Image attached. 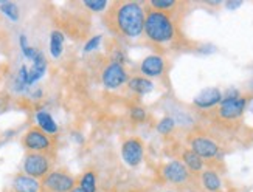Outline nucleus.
Here are the masks:
<instances>
[{"label":"nucleus","instance_id":"12","mask_svg":"<svg viewBox=\"0 0 253 192\" xmlns=\"http://www.w3.org/2000/svg\"><path fill=\"white\" fill-rule=\"evenodd\" d=\"M140 70H141L143 75L148 76V77L162 76L163 72H165V61H163L162 56L151 54V56H148V58H145L141 61Z\"/></svg>","mask_w":253,"mask_h":192},{"label":"nucleus","instance_id":"10","mask_svg":"<svg viewBox=\"0 0 253 192\" xmlns=\"http://www.w3.org/2000/svg\"><path fill=\"white\" fill-rule=\"evenodd\" d=\"M221 101H222L221 90L216 87H208V88H204L202 92L194 98L193 103L199 109H210V107L221 104Z\"/></svg>","mask_w":253,"mask_h":192},{"label":"nucleus","instance_id":"9","mask_svg":"<svg viewBox=\"0 0 253 192\" xmlns=\"http://www.w3.org/2000/svg\"><path fill=\"white\" fill-rule=\"evenodd\" d=\"M162 174L167 182L174 183V185H182L185 182H188V178H190V171L180 161H169L163 167Z\"/></svg>","mask_w":253,"mask_h":192},{"label":"nucleus","instance_id":"25","mask_svg":"<svg viewBox=\"0 0 253 192\" xmlns=\"http://www.w3.org/2000/svg\"><path fill=\"white\" fill-rule=\"evenodd\" d=\"M83 5L87 6L90 11H95V13H101V11H104L109 6L106 0H87V2H84Z\"/></svg>","mask_w":253,"mask_h":192},{"label":"nucleus","instance_id":"20","mask_svg":"<svg viewBox=\"0 0 253 192\" xmlns=\"http://www.w3.org/2000/svg\"><path fill=\"white\" fill-rule=\"evenodd\" d=\"M80 188L84 192H96V175H95V172H92V171L85 172L80 178Z\"/></svg>","mask_w":253,"mask_h":192},{"label":"nucleus","instance_id":"26","mask_svg":"<svg viewBox=\"0 0 253 192\" xmlns=\"http://www.w3.org/2000/svg\"><path fill=\"white\" fill-rule=\"evenodd\" d=\"M130 118L135 122H143L146 119V110L143 107H132L130 109Z\"/></svg>","mask_w":253,"mask_h":192},{"label":"nucleus","instance_id":"13","mask_svg":"<svg viewBox=\"0 0 253 192\" xmlns=\"http://www.w3.org/2000/svg\"><path fill=\"white\" fill-rule=\"evenodd\" d=\"M13 191L14 192H41V183L36 178L20 174V175H16V178L13 180Z\"/></svg>","mask_w":253,"mask_h":192},{"label":"nucleus","instance_id":"6","mask_svg":"<svg viewBox=\"0 0 253 192\" xmlns=\"http://www.w3.org/2000/svg\"><path fill=\"white\" fill-rule=\"evenodd\" d=\"M101 79H103V85L106 88L114 90V88L122 87L125 82H127V73H126V69L122 64L112 62L103 70Z\"/></svg>","mask_w":253,"mask_h":192},{"label":"nucleus","instance_id":"24","mask_svg":"<svg viewBox=\"0 0 253 192\" xmlns=\"http://www.w3.org/2000/svg\"><path fill=\"white\" fill-rule=\"evenodd\" d=\"M149 5L152 6V9H156V11H167V9H171V8H174L175 3L174 0H151L149 2Z\"/></svg>","mask_w":253,"mask_h":192},{"label":"nucleus","instance_id":"2","mask_svg":"<svg viewBox=\"0 0 253 192\" xmlns=\"http://www.w3.org/2000/svg\"><path fill=\"white\" fill-rule=\"evenodd\" d=\"M145 35L156 43H168L175 36L172 19L163 11L149 9L145 14Z\"/></svg>","mask_w":253,"mask_h":192},{"label":"nucleus","instance_id":"8","mask_svg":"<svg viewBox=\"0 0 253 192\" xmlns=\"http://www.w3.org/2000/svg\"><path fill=\"white\" fill-rule=\"evenodd\" d=\"M247 106V99L244 96L222 99L221 106H219V115L224 119H236L244 114Z\"/></svg>","mask_w":253,"mask_h":192},{"label":"nucleus","instance_id":"29","mask_svg":"<svg viewBox=\"0 0 253 192\" xmlns=\"http://www.w3.org/2000/svg\"><path fill=\"white\" fill-rule=\"evenodd\" d=\"M70 192H84V191H83V189H81L80 186H75V188H73V189H72Z\"/></svg>","mask_w":253,"mask_h":192},{"label":"nucleus","instance_id":"28","mask_svg":"<svg viewBox=\"0 0 253 192\" xmlns=\"http://www.w3.org/2000/svg\"><path fill=\"white\" fill-rule=\"evenodd\" d=\"M241 5H243V2H225V6H227L230 11H233V9L239 8Z\"/></svg>","mask_w":253,"mask_h":192},{"label":"nucleus","instance_id":"23","mask_svg":"<svg viewBox=\"0 0 253 192\" xmlns=\"http://www.w3.org/2000/svg\"><path fill=\"white\" fill-rule=\"evenodd\" d=\"M19 42H20V48H22V53H24V56L25 58H28L30 61H33L38 56V50L36 48H33V47H30L28 45V42H27V36L25 35H20V39H19Z\"/></svg>","mask_w":253,"mask_h":192},{"label":"nucleus","instance_id":"17","mask_svg":"<svg viewBox=\"0 0 253 192\" xmlns=\"http://www.w3.org/2000/svg\"><path fill=\"white\" fill-rule=\"evenodd\" d=\"M201 182L202 186L208 191V192H217L219 189L222 188V182H221V177H219L214 171H204L201 175Z\"/></svg>","mask_w":253,"mask_h":192},{"label":"nucleus","instance_id":"5","mask_svg":"<svg viewBox=\"0 0 253 192\" xmlns=\"http://www.w3.org/2000/svg\"><path fill=\"white\" fill-rule=\"evenodd\" d=\"M24 146L30 152H38V154H47L51 149V140L50 135L42 132L39 127L30 129L25 137H24Z\"/></svg>","mask_w":253,"mask_h":192},{"label":"nucleus","instance_id":"30","mask_svg":"<svg viewBox=\"0 0 253 192\" xmlns=\"http://www.w3.org/2000/svg\"><path fill=\"white\" fill-rule=\"evenodd\" d=\"M191 192H196V191H191Z\"/></svg>","mask_w":253,"mask_h":192},{"label":"nucleus","instance_id":"22","mask_svg":"<svg viewBox=\"0 0 253 192\" xmlns=\"http://www.w3.org/2000/svg\"><path fill=\"white\" fill-rule=\"evenodd\" d=\"M174 127H175V121H174V118H171V116H165V118H162V119L159 121V124H157V132L162 133V135H168V133H171V132L174 130Z\"/></svg>","mask_w":253,"mask_h":192},{"label":"nucleus","instance_id":"16","mask_svg":"<svg viewBox=\"0 0 253 192\" xmlns=\"http://www.w3.org/2000/svg\"><path fill=\"white\" fill-rule=\"evenodd\" d=\"M36 121H38V126L42 132H45L47 135H53L58 132V124L54 122V119L51 118V115L48 112H38L36 114Z\"/></svg>","mask_w":253,"mask_h":192},{"label":"nucleus","instance_id":"11","mask_svg":"<svg viewBox=\"0 0 253 192\" xmlns=\"http://www.w3.org/2000/svg\"><path fill=\"white\" fill-rule=\"evenodd\" d=\"M191 151L201 158H214L219 154V146L204 137H196L191 140Z\"/></svg>","mask_w":253,"mask_h":192},{"label":"nucleus","instance_id":"7","mask_svg":"<svg viewBox=\"0 0 253 192\" xmlns=\"http://www.w3.org/2000/svg\"><path fill=\"white\" fill-rule=\"evenodd\" d=\"M143 154H145V148L138 138H129L122 146V156L125 163L130 167H137L141 163Z\"/></svg>","mask_w":253,"mask_h":192},{"label":"nucleus","instance_id":"4","mask_svg":"<svg viewBox=\"0 0 253 192\" xmlns=\"http://www.w3.org/2000/svg\"><path fill=\"white\" fill-rule=\"evenodd\" d=\"M73 188L75 178L64 171H51L41 183V192H70Z\"/></svg>","mask_w":253,"mask_h":192},{"label":"nucleus","instance_id":"3","mask_svg":"<svg viewBox=\"0 0 253 192\" xmlns=\"http://www.w3.org/2000/svg\"><path fill=\"white\" fill-rule=\"evenodd\" d=\"M51 160L47 154H38V152H30L25 160H24V172L28 177L33 178H43L48 175L51 171Z\"/></svg>","mask_w":253,"mask_h":192},{"label":"nucleus","instance_id":"1","mask_svg":"<svg viewBox=\"0 0 253 192\" xmlns=\"http://www.w3.org/2000/svg\"><path fill=\"white\" fill-rule=\"evenodd\" d=\"M114 27L115 31L127 39H137L145 30V9L138 2H115Z\"/></svg>","mask_w":253,"mask_h":192},{"label":"nucleus","instance_id":"19","mask_svg":"<svg viewBox=\"0 0 253 192\" xmlns=\"http://www.w3.org/2000/svg\"><path fill=\"white\" fill-rule=\"evenodd\" d=\"M64 40H65V38L61 31H58V30L51 31V35H50V53L54 59L61 58V54L64 51Z\"/></svg>","mask_w":253,"mask_h":192},{"label":"nucleus","instance_id":"15","mask_svg":"<svg viewBox=\"0 0 253 192\" xmlns=\"http://www.w3.org/2000/svg\"><path fill=\"white\" fill-rule=\"evenodd\" d=\"M127 87L134 93H138V95H148V93H151L152 90H154V84L149 81L148 77H141V76L129 79Z\"/></svg>","mask_w":253,"mask_h":192},{"label":"nucleus","instance_id":"27","mask_svg":"<svg viewBox=\"0 0 253 192\" xmlns=\"http://www.w3.org/2000/svg\"><path fill=\"white\" fill-rule=\"evenodd\" d=\"M101 36H95V38H92L89 42L85 43V47H84V51L85 53H90V51H93V50H96L98 48V45H100V42H101Z\"/></svg>","mask_w":253,"mask_h":192},{"label":"nucleus","instance_id":"18","mask_svg":"<svg viewBox=\"0 0 253 192\" xmlns=\"http://www.w3.org/2000/svg\"><path fill=\"white\" fill-rule=\"evenodd\" d=\"M182 160H183V164L186 166V169H188L190 172H201L202 171L204 160L199 155H196L191 149L185 151L182 154Z\"/></svg>","mask_w":253,"mask_h":192},{"label":"nucleus","instance_id":"14","mask_svg":"<svg viewBox=\"0 0 253 192\" xmlns=\"http://www.w3.org/2000/svg\"><path fill=\"white\" fill-rule=\"evenodd\" d=\"M45 72H47V61L43 58V54L39 51L36 58L33 59V67L28 69V85L38 82L45 75Z\"/></svg>","mask_w":253,"mask_h":192},{"label":"nucleus","instance_id":"31","mask_svg":"<svg viewBox=\"0 0 253 192\" xmlns=\"http://www.w3.org/2000/svg\"><path fill=\"white\" fill-rule=\"evenodd\" d=\"M0 107H2V104H0Z\"/></svg>","mask_w":253,"mask_h":192},{"label":"nucleus","instance_id":"21","mask_svg":"<svg viewBox=\"0 0 253 192\" xmlns=\"http://www.w3.org/2000/svg\"><path fill=\"white\" fill-rule=\"evenodd\" d=\"M0 11L9 19V20H19V8L14 2H2L0 3Z\"/></svg>","mask_w":253,"mask_h":192}]
</instances>
